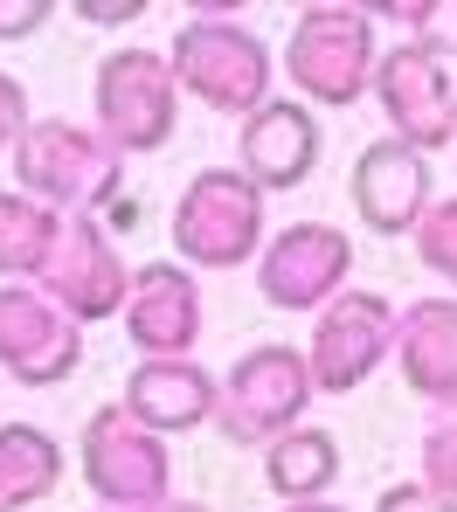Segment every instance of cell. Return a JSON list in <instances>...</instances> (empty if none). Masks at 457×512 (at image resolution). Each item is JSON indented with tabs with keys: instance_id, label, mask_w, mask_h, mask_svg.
<instances>
[{
	"instance_id": "6da1fadb",
	"label": "cell",
	"mask_w": 457,
	"mask_h": 512,
	"mask_svg": "<svg viewBox=\"0 0 457 512\" xmlns=\"http://www.w3.org/2000/svg\"><path fill=\"white\" fill-rule=\"evenodd\" d=\"M167 63H174V84L181 97H194L201 111H222V118H250L271 104V49L257 42V28H243L229 7H201L194 21L174 28L167 42Z\"/></svg>"
},
{
	"instance_id": "7a4b0ae2",
	"label": "cell",
	"mask_w": 457,
	"mask_h": 512,
	"mask_svg": "<svg viewBox=\"0 0 457 512\" xmlns=\"http://www.w3.org/2000/svg\"><path fill=\"white\" fill-rule=\"evenodd\" d=\"M7 167H14L21 194H35L56 215H97L104 222V208L125 201V160L97 139V125H77V118H35Z\"/></svg>"
},
{
	"instance_id": "3957f363",
	"label": "cell",
	"mask_w": 457,
	"mask_h": 512,
	"mask_svg": "<svg viewBox=\"0 0 457 512\" xmlns=\"http://www.w3.org/2000/svg\"><path fill=\"white\" fill-rule=\"evenodd\" d=\"M264 187L243 167H201L181 187L167 236L187 270H243L264 256Z\"/></svg>"
},
{
	"instance_id": "277c9868",
	"label": "cell",
	"mask_w": 457,
	"mask_h": 512,
	"mask_svg": "<svg viewBox=\"0 0 457 512\" xmlns=\"http://www.w3.org/2000/svg\"><path fill=\"white\" fill-rule=\"evenodd\" d=\"M374 70H381V35L367 7H305L291 21L284 42V77L298 90V104H361L374 97Z\"/></svg>"
},
{
	"instance_id": "5b68a950",
	"label": "cell",
	"mask_w": 457,
	"mask_h": 512,
	"mask_svg": "<svg viewBox=\"0 0 457 512\" xmlns=\"http://www.w3.org/2000/svg\"><path fill=\"white\" fill-rule=\"evenodd\" d=\"M91 125L118 160L160 153L181 125V84L167 49H111L91 77Z\"/></svg>"
},
{
	"instance_id": "8992f818",
	"label": "cell",
	"mask_w": 457,
	"mask_h": 512,
	"mask_svg": "<svg viewBox=\"0 0 457 512\" xmlns=\"http://www.w3.org/2000/svg\"><path fill=\"white\" fill-rule=\"evenodd\" d=\"M319 395L312 360L284 340H264L250 353H236V367L222 374V402H215V429L243 450H264L284 429L305 423V402Z\"/></svg>"
},
{
	"instance_id": "52a82bcc",
	"label": "cell",
	"mask_w": 457,
	"mask_h": 512,
	"mask_svg": "<svg viewBox=\"0 0 457 512\" xmlns=\"http://www.w3.org/2000/svg\"><path fill=\"white\" fill-rule=\"evenodd\" d=\"M84 485L104 512L167 506L174 499V450L167 436L125 416V402H104L84 416Z\"/></svg>"
},
{
	"instance_id": "ba28073f",
	"label": "cell",
	"mask_w": 457,
	"mask_h": 512,
	"mask_svg": "<svg viewBox=\"0 0 457 512\" xmlns=\"http://www.w3.org/2000/svg\"><path fill=\"white\" fill-rule=\"evenodd\" d=\"M347 277H354V236L333 222H291L257 256V298L271 312H312L319 319L340 291H354Z\"/></svg>"
},
{
	"instance_id": "9c48e42d",
	"label": "cell",
	"mask_w": 457,
	"mask_h": 512,
	"mask_svg": "<svg viewBox=\"0 0 457 512\" xmlns=\"http://www.w3.org/2000/svg\"><path fill=\"white\" fill-rule=\"evenodd\" d=\"M84 367V326L21 277H0V374L21 388H56Z\"/></svg>"
},
{
	"instance_id": "30bf717a",
	"label": "cell",
	"mask_w": 457,
	"mask_h": 512,
	"mask_svg": "<svg viewBox=\"0 0 457 512\" xmlns=\"http://www.w3.org/2000/svg\"><path fill=\"white\" fill-rule=\"evenodd\" d=\"M374 104H381V118H388V139H402V146H416V153L457 146V77H451L444 56H430V49H416V42L381 49Z\"/></svg>"
},
{
	"instance_id": "8fae6325",
	"label": "cell",
	"mask_w": 457,
	"mask_h": 512,
	"mask_svg": "<svg viewBox=\"0 0 457 512\" xmlns=\"http://www.w3.org/2000/svg\"><path fill=\"white\" fill-rule=\"evenodd\" d=\"M132 263L118 250V236L97 222V215H63V236H56V256L49 270L35 277L77 326H97V319H125V298H132Z\"/></svg>"
},
{
	"instance_id": "7c38bea8",
	"label": "cell",
	"mask_w": 457,
	"mask_h": 512,
	"mask_svg": "<svg viewBox=\"0 0 457 512\" xmlns=\"http://www.w3.org/2000/svg\"><path fill=\"white\" fill-rule=\"evenodd\" d=\"M395 326H402V312L381 291H340L312 319V340H305L319 395H354L361 381H374V367L395 360Z\"/></svg>"
},
{
	"instance_id": "4fadbf2b",
	"label": "cell",
	"mask_w": 457,
	"mask_h": 512,
	"mask_svg": "<svg viewBox=\"0 0 457 512\" xmlns=\"http://www.w3.org/2000/svg\"><path fill=\"white\" fill-rule=\"evenodd\" d=\"M347 201H354L367 236H416L423 215L437 208L430 153H416L402 139H367L354 173H347Z\"/></svg>"
},
{
	"instance_id": "5bb4252c",
	"label": "cell",
	"mask_w": 457,
	"mask_h": 512,
	"mask_svg": "<svg viewBox=\"0 0 457 512\" xmlns=\"http://www.w3.org/2000/svg\"><path fill=\"white\" fill-rule=\"evenodd\" d=\"M326 153V132H319V111L298 104V97H271L264 111H250L236 125V167L250 173L264 194H291L319 173Z\"/></svg>"
},
{
	"instance_id": "9a60e30c",
	"label": "cell",
	"mask_w": 457,
	"mask_h": 512,
	"mask_svg": "<svg viewBox=\"0 0 457 512\" xmlns=\"http://www.w3.org/2000/svg\"><path fill=\"white\" fill-rule=\"evenodd\" d=\"M201 284L187 263H139L132 298H125V340L139 360H187L201 340Z\"/></svg>"
},
{
	"instance_id": "2e32d148",
	"label": "cell",
	"mask_w": 457,
	"mask_h": 512,
	"mask_svg": "<svg viewBox=\"0 0 457 512\" xmlns=\"http://www.w3.org/2000/svg\"><path fill=\"white\" fill-rule=\"evenodd\" d=\"M125 416L146 423L153 436H187V429L215 423V402H222V381L187 353V360H139L125 374Z\"/></svg>"
},
{
	"instance_id": "e0dca14e",
	"label": "cell",
	"mask_w": 457,
	"mask_h": 512,
	"mask_svg": "<svg viewBox=\"0 0 457 512\" xmlns=\"http://www.w3.org/2000/svg\"><path fill=\"white\" fill-rule=\"evenodd\" d=\"M395 374L416 402L457 409V298H416L395 326Z\"/></svg>"
},
{
	"instance_id": "ac0fdd59",
	"label": "cell",
	"mask_w": 457,
	"mask_h": 512,
	"mask_svg": "<svg viewBox=\"0 0 457 512\" xmlns=\"http://www.w3.org/2000/svg\"><path fill=\"white\" fill-rule=\"evenodd\" d=\"M340 478V436L319 423L284 429L277 443H264V485H271L284 506H305V499H326Z\"/></svg>"
},
{
	"instance_id": "d6986e66",
	"label": "cell",
	"mask_w": 457,
	"mask_h": 512,
	"mask_svg": "<svg viewBox=\"0 0 457 512\" xmlns=\"http://www.w3.org/2000/svg\"><path fill=\"white\" fill-rule=\"evenodd\" d=\"M63 485V443L35 423H0V512L42 506Z\"/></svg>"
},
{
	"instance_id": "ffe728a7",
	"label": "cell",
	"mask_w": 457,
	"mask_h": 512,
	"mask_svg": "<svg viewBox=\"0 0 457 512\" xmlns=\"http://www.w3.org/2000/svg\"><path fill=\"white\" fill-rule=\"evenodd\" d=\"M56 236H63V215L56 208H42L21 187H0V277L35 284L49 270V256H56Z\"/></svg>"
},
{
	"instance_id": "44dd1931",
	"label": "cell",
	"mask_w": 457,
	"mask_h": 512,
	"mask_svg": "<svg viewBox=\"0 0 457 512\" xmlns=\"http://www.w3.org/2000/svg\"><path fill=\"white\" fill-rule=\"evenodd\" d=\"M374 14V28L388 21V28H402L416 49H430V56H457V0H416V7H367Z\"/></svg>"
},
{
	"instance_id": "7402d4cb",
	"label": "cell",
	"mask_w": 457,
	"mask_h": 512,
	"mask_svg": "<svg viewBox=\"0 0 457 512\" xmlns=\"http://www.w3.org/2000/svg\"><path fill=\"white\" fill-rule=\"evenodd\" d=\"M416 256H423V270H437V277L457 291V194H444V201L423 215V229H416Z\"/></svg>"
},
{
	"instance_id": "603a6c76",
	"label": "cell",
	"mask_w": 457,
	"mask_h": 512,
	"mask_svg": "<svg viewBox=\"0 0 457 512\" xmlns=\"http://www.w3.org/2000/svg\"><path fill=\"white\" fill-rule=\"evenodd\" d=\"M423 485H437L444 499H457V409H444L423 429Z\"/></svg>"
},
{
	"instance_id": "cb8c5ba5",
	"label": "cell",
	"mask_w": 457,
	"mask_h": 512,
	"mask_svg": "<svg viewBox=\"0 0 457 512\" xmlns=\"http://www.w3.org/2000/svg\"><path fill=\"white\" fill-rule=\"evenodd\" d=\"M28 125H35V118H28V90H21V77L0 70V160H14V146H21Z\"/></svg>"
},
{
	"instance_id": "d4e9b609",
	"label": "cell",
	"mask_w": 457,
	"mask_h": 512,
	"mask_svg": "<svg viewBox=\"0 0 457 512\" xmlns=\"http://www.w3.org/2000/svg\"><path fill=\"white\" fill-rule=\"evenodd\" d=\"M374 512H457V499H444L437 485H423V478H402V485H388Z\"/></svg>"
},
{
	"instance_id": "484cf974",
	"label": "cell",
	"mask_w": 457,
	"mask_h": 512,
	"mask_svg": "<svg viewBox=\"0 0 457 512\" xmlns=\"http://www.w3.org/2000/svg\"><path fill=\"white\" fill-rule=\"evenodd\" d=\"M49 0H21V7H0V42H28V35H42L49 28Z\"/></svg>"
},
{
	"instance_id": "4316f807",
	"label": "cell",
	"mask_w": 457,
	"mask_h": 512,
	"mask_svg": "<svg viewBox=\"0 0 457 512\" xmlns=\"http://www.w3.org/2000/svg\"><path fill=\"white\" fill-rule=\"evenodd\" d=\"M139 14H146L139 0H125V7H77L84 28H125V21H139Z\"/></svg>"
},
{
	"instance_id": "83f0119b",
	"label": "cell",
	"mask_w": 457,
	"mask_h": 512,
	"mask_svg": "<svg viewBox=\"0 0 457 512\" xmlns=\"http://www.w3.org/2000/svg\"><path fill=\"white\" fill-rule=\"evenodd\" d=\"M104 229H111V236L139 229V201H132V194H125V201H111V208H104Z\"/></svg>"
},
{
	"instance_id": "f1b7e54d",
	"label": "cell",
	"mask_w": 457,
	"mask_h": 512,
	"mask_svg": "<svg viewBox=\"0 0 457 512\" xmlns=\"http://www.w3.org/2000/svg\"><path fill=\"white\" fill-rule=\"evenodd\" d=\"M132 512H208V506H194V499H167V506H132Z\"/></svg>"
},
{
	"instance_id": "f546056e",
	"label": "cell",
	"mask_w": 457,
	"mask_h": 512,
	"mask_svg": "<svg viewBox=\"0 0 457 512\" xmlns=\"http://www.w3.org/2000/svg\"><path fill=\"white\" fill-rule=\"evenodd\" d=\"M277 512H347V506H333V499H305V506H277Z\"/></svg>"
}]
</instances>
